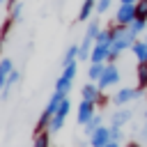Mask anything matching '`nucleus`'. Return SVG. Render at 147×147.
<instances>
[{
    "mask_svg": "<svg viewBox=\"0 0 147 147\" xmlns=\"http://www.w3.org/2000/svg\"><path fill=\"white\" fill-rule=\"evenodd\" d=\"M119 78H122V74L115 67V62H106V69H103L101 78L96 80V85H99V90H108V87H115L119 83Z\"/></svg>",
    "mask_w": 147,
    "mask_h": 147,
    "instance_id": "nucleus-1",
    "label": "nucleus"
},
{
    "mask_svg": "<svg viewBox=\"0 0 147 147\" xmlns=\"http://www.w3.org/2000/svg\"><path fill=\"white\" fill-rule=\"evenodd\" d=\"M74 78H76V62L69 64V67H64V71L57 76V80H55V92H62V94L67 96V94L71 92Z\"/></svg>",
    "mask_w": 147,
    "mask_h": 147,
    "instance_id": "nucleus-2",
    "label": "nucleus"
},
{
    "mask_svg": "<svg viewBox=\"0 0 147 147\" xmlns=\"http://www.w3.org/2000/svg\"><path fill=\"white\" fill-rule=\"evenodd\" d=\"M69 110H71V101H69V96H64L62 103H60V108L55 110L51 124H48V131H51V133H55V131H60V129L64 126V122H67V117H69Z\"/></svg>",
    "mask_w": 147,
    "mask_h": 147,
    "instance_id": "nucleus-3",
    "label": "nucleus"
},
{
    "mask_svg": "<svg viewBox=\"0 0 147 147\" xmlns=\"http://www.w3.org/2000/svg\"><path fill=\"white\" fill-rule=\"evenodd\" d=\"M133 21H136V5H131V2H119L117 11H115V23L129 28Z\"/></svg>",
    "mask_w": 147,
    "mask_h": 147,
    "instance_id": "nucleus-4",
    "label": "nucleus"
},
{
    "mask_svg": "<svg viewBox=\"0 0 147 147\" xmlns=\"http://www.w3.org/2000/svg\"><path fill=\"white\" fill-rule=\"evenodd\" d=\"M140 96H142V90H138V87H122V90H117L113 94V103L115 106H129L131 101H136Z\"/></svg>",
    "mask_w": 147,
    "mask_h": 147,
    "instance_id": "nucleus-5",
    "label": "nucleus"
},
{
    "mask_svg": "<svg viewBox=\"0 0 147 147\" xmlns=\"http://www.w3.org/2000/svg\"><path fill=\"white\" fill-rule=\"evenodd\" d=\"M96 103L94 101H85V99H80V103H78V113H76V122L80 124V126H85L94 115H96Z\"/></svg>",
    "mask_w": 147,
    "mask_h": 147,
    "instance_id": "nucleus-6",
    "label": "nucleus"
},
{
    "mask_svg": "<svg viewBox=\"0 0 147 147\" xmlns=\"http://www.w3.org/2000/svg\"><path fill=\"white\" fill-rule=\"evenodd\" d=\"M110 142V126H99L90 136V147H103Z\"/></svg>",
    "mask_w": 147,
    "mask_h": 147,
    "instance_id": "nucleus-7",
    "label": "nucleus"
},
{
    "mask_svg": "<svg viewBox=\"0 0 147 147\" xmlns=\"http://www.w3.org/2000/svg\"><path fill=\"white\" fill-rule=\"evenodd\" d=\"M108 55H110V44H101V41H96V44L92 46L90 62H108Z\"/></svg>",
    "mask_w": 147,
    "mask_h": 147,
    "instance_id": "nucleus-8",
    "label": "nucleus"
},
{
    "mask_svg": "<svg viewBox=\"0 0 147 147\" xmlns=\"http://www.w3.org/2000/svg\"><path fill=\"white\" fill-rule=\"evenodd\" d=\"M131 115H133V113H131L129 108H124V106H122L119 110H115V113H110V126H119V129H122L124 124H129V119H131Z\"/></svg>",
    "mask_w": 147,
    "mask_h": 147,
    "instance_id": "nucleus-9",
    "label": "nucleus"
},
{
    "mask_svg": "<svg viewBox=\"0 0 147 147\" xmlns=\"http://www.w3.org/2000/svg\"><path fill=\"white\" fill-rule=\"evenodd\" d=\"M101 92H103V90H99V85L90 80L87 85H83V90H80V96H83L85 101H94V103H96V101H99V96H101Z\"/></svg>",
    "mask_w": 147,
    "mask_h": 147,
    "instance_id": "nucleus-10",
    "label": "nucleus"
},
{
    "mask_svg": "<svg viewBox=\"0 0 147 147\" xmlns=\"http://www.w3.org/2000/svg\"><path fill=\"white\" fill-rule=\"evenodd\" d=\"M11 71H14V62H11L9 57H2V60H0V90H5L7 78H9Z\"/></svg>",
    "mask_w": 147,
    "mask_h": 147,
    "instance_id": "nucleus-11",
    "label": "nucleus"
},
{
    "mask_svg": "<svg viewBox=\"0 0 147 147\" xmlns=\"http://www.w3.org/2000/svg\"><path fill=\"white\" fill-rule=\"evenodd\" d=\"M92 11H96V0H83V5L78 9V21H90Z\"/></svg>",
    "mask_w": 147,
    "mask_h": 147,
    "instance_id": "nucleus-12",
    "label": "nucleus"
},
{
    "mask_svg": "<svg viewBox=\"0 0 147 147\" xmlns=\"http://www.w3.org/2000/svg\"><path fill=\"white\" fill-rule=\"evenodd\" d=\"M136 78H138V90H147V60H142V62H138V67H136Z\"/></svg>",
    "mask_w": 147,
    "mask_h": 147,
    "instance_id": "nucleus-13",
    "label": "nucleus"
},
{
    "mask_svg": "<svg viewBox=\"0 0 147 147\" xmlns=\"http://www.w3.org/2000/svg\"><path fill=\"white\" fill-rule=\"evenodd\" d=\"M131 53L136 55V60H138V62L147 60V41H145V39H136V41H133V46H131Z\"/></svg>",
    "mask_w": 147,
    "mask_h": 147,
    "instance_id": "nucleus-14",
    "label": "nucleus"
},
{
    "mask_svg": "<svg viewBox=\"0 0 147 147\" xmlns=\"http://www.w3.org/2000/svg\"><path fill=\"white\" fill-rule=\"evenodd\" d=\"M78 55H80V46H76V44H71V46L67 48V53H64V57H62V67H69V64H74V62L78 60Z\"/></svg>",
    "mask_w": 147,
    "mask_h": 147,
    "instance_id": "nucleus-15",
    "label": "nucleus"
},
{
    "mask_svg": "<svg viewBox=\"0 0 147 147\" xmlns=\"http://www.w3.org/2000/svg\"><path fill=\"white\" fill-rule=\"evenodd\" d=\"M103 69H106V62H90V69H87V78H90L92 83H96V80L101 78Z\"/></svg>",
    "mask_w": 147,
    "mask_h": 147,
    "instance_id": "nucleus-16",
    "label": "nucleus"
},
{
    "mask_svg": "<svg viewBox=\"0 0 147 147\" xmlns=\"http://www.w3.org/2000/svg\"><path fill=\"white\" fill-rule=\"evenodd\" d=\"M99 126H103V115H101V113H96V115H94V117L85 124V133H87V136H92Z\"/></svg>",
    "mask_w": 147,
    "mask_h": 147,
    "instance_id": "nucleus-17",
    "label": "nucleus"
},
{
    "mask_svg": "<svg viewBox=\"0 0 147 147\" xmlns=\"http://www.w3.org/2000/svg\"><path fill=\"white\" fill-rule=\"evenodd\" d=\"M32 147H51V131H41V133H37Z\"/></svg>",
    "mask_w": 147,
    "mask_h": 147,
    "instance_id": "nucleus-18",
    "label": "nucleus"
},
{
    "mask_svg": "<svg viewBox=\"0 0 147 147\" xmlns=\"http://www.w3.org/2000/svg\"><path fill=\"white\" fill-rule=\"evenodd\" d=\"M136 21H145L147 23V0H138L136 2Z\"/></svg>",
    "mask_w": 147,
    "mask_h": 147,
    "instance_id": "nucleus-19",
    "label": "nucleus"
},
{
    "mask_svg": "<svg viewBox=\"0 0 147 147\" xmlns=\"http://www.w3.org/2000/svg\"><path fill=\"white\" fill-rule=\"evenodd\" d=\"M145 28H147V23H145V21H133V23L129 25V32L138 39V34H142V32H145Z\"/></svg>",
    "mask_w": 147,
    "mask_h": 147,
    "instance_id": "nucleus-20",
    "label": "nucleus"
},
{
    "mask_svg": "<svg viewBox=\"0 0 147 147\" xmlns=\"http://www.w3.org/2000/svg\"><path fill=\"white\" fill-rule=\"evenodd\" d=\"M110 2L113 0H96V14H106L110 9Z\"/></svg>",
    "mask_w": 147,
    "mask_h": 147,
    "instance_id": "nucleus-21",
    "label": "nucleus"
},
{
    "mask_svg": "<svg viewBox=\"0 0 147 147\" xmlns=\"http://www.w3.org/2000/svg\"><path fill=\"white\" fill-rule=\"evenodd\" d=\"M110 140H115V142L122 140V129L119 126H110Z\"/></svg>",
    "mask_w": 147,
    "mask_h": 147,
    "instance_id": "nucleus-22",
    "label": "nucleus"
},
{
    "mask_svg": "<svg viewBox=\"0 0 147 147\" xmlns=\"http://www.w3.org/2000/svg\"><path fill=\"white\" fill-rule=\"evenodd\" d=\"M18 5H21L18 0H7V2H5V9H7V14H9V11H14Z\"/></svg>",
    "mask_w": 147,
    "mask_h": 147,
    "instance_id": "nucleus-23",
    "label": "nucleus"
},
{
    "mask_svg": "<svg viewBox=\"0 0 147 147\" xmlns=\"http://www.w3.org/2000/svg\"><path fill=\"white\" fill-rule=\"evenodd\" d=\"M108 103V96H106V92H101V96H99V101H96V108H103Z\"/></svg>",
    "mask_w": 147,
    "mask_h": 147,
    "instance_id": "nucleus-24",
    "label": "nucleus"
},
{
    "mask_svg": "<svg viewBox=\"0 0 147 147\" xmlns=\"http://www.w3.org/2000/svg\"><path fill=\"white\" fill-rule=\"evenodd\" d=\"M140 140H142V142H147V126H145V129H140Z\"/></svg>",
    "mask_w": 147,
    "mask_h": 147,
    "instance_id": "nucleus-25",
    "label": "nucleus"
},
{
    "mask_svg": "<svg viewBox=\"0 0 147 147\" xmlns=\"http://www.w3.org/2000/svg\"><path fill=\"white\" fill-rule=\"evenodd\" d=\"M126 147H142V142H138V140H131V142H126Z\"/></svg>",
    "mask_w": 147,
    "mask_h": 147,
    "instance_id": "nucleus-26",
    "label": "nucleus"
},
{
    "mask_svg": "<svg viewBox=\"0 0 147 147\" xmlns=\"http://www.w3.org/2000/svg\"><path fill=\"white\" fill-rule=\"evenodd\" d=\"M103 147H119V142H115V140H110L108 145H103Z\"/></svg>",
    "mask_w": 147,
    "mask_h": 147,
    "instance_id": "nucleus-27",
    "label": "nucleus"
},
{
    "mask_svg": "<svg viewBox=\"0 0 147 147\" xmlns=\"http://www.w3.org/2000/svg\"><path fill=\"white\" fill-rule=\"evenodd\" d=\"M119 2H131V5H136L138 0H119Z\"/></svg>",
    "mask_w": 147,
    "mask_h": 147,
    "instance_id": "nucleus-28",
    "label": "nucleus"
},
{
    "mask_svg": "<svg viewBox=\"0 0 147 147\" xmlns=\"http://www.w3.org/2000/svg\"><path fill=\"white\" fill-rule=\"evenodd\" d=\"M2 44H5V41H0V53H2Z\"/></svg>",
    "mask_w": 147,
    "mask_h": 147,
    "instance_id": "nucleus-29",
    "label": "nucleus"
},
{
    "mask_svg": "<svg viewBox=\"0 0 147 147\" xmlns=\"http://www.w3.org/2000/svg\"><path fill=\"white\" fill-rule=\"evenodd\" d=\"M5 2H7V0H0V5H5Z\"/></svg>",
    "mask_w": 147,
    "mask_h": 147,
    "instance_id": "nucleus-30",
    "label": "nucleus"
},
{
    "mask_svg": "<svg viewBox=\"0 0 147 147\" xmlns=\"http://www.w3.org/2000/svg\"><path fill=\"white\" fill-rule=\"evenodd\" d=\"M145 119H147V110H145Z\"/></svg>",
    "mask_w": 147,
    "mask_h": 147,
    "instance_id": "nucleus-31",
    "label": "nucleus"
}]
</instances>
